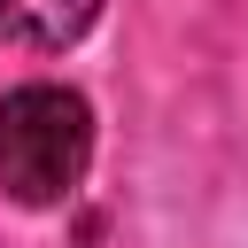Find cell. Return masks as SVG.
<instances>
[{
    "instance_id": "obj_2",
    "label": "cell",
    "mask_w": 248,
    "mask_h": 248,
    "mask_svg": "<svg viewBox=\"0 0 248 248\" xmlns=\"http://www.w3.org/2000/svg\"><path fill=\"white\" fill-rule=\"evenodd\" d=\"M101 0H0V39L31 46V54H62L93 31Z\"/></svg>"
},
{
    "instance_id": "obj_1",
    "label": "cell",
    "mask_w": 248,
    "mask_h": 248,
    "mask_svg": "<svg viewBox=\"0 0 248 248\" xmlns=\"http://www.w3.org/2000/svg\"><path fill=\"white\" fill-rule=\"evenodd\" d=\"M93 170V108L78 85L31 78L0 93V194L16 209H62Z\"/></svg>"
}]
</instances>
